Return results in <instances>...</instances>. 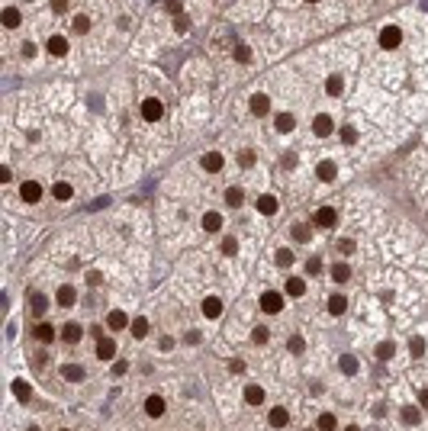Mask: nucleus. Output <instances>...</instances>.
<instances>
[{
    "label": "nucleus",
    "instance_id": "nucleus-1",
    "mask_svg": "<svg viewBox=\"0 0 428 431\" xmlns=\"http://www.w3.org/2000/svg\"><path fill=\"white\" fill-rule=\"evenodd\" d=\"M261 309L267 315H277L283 309V293H274V290H267V293H261Z\"/></svg>",
    "mask_w": 428,
    "mask_h": 431
},
{
    "label": "nucleus",
    "instance_id": "nucleus-2",
    "mask_svg": "<svg viewBox=\"0 0 428 431\" xmlns=\"http://www.w3.org/2000/svg\"><path fill=\"white\" fill-rule=\"evenodd\" d=\"M399 42H403V32H399L396 26H383L380 29V45L383 49H396Z\"/></svg>",
    "mask_w": 428,
    "mask_h": 431
},
{
    "label": "nucleus",
    "instance_id": "nucleus-3",
    "mask_svg": "<svg viewBox=\"0 0 428 431\" xmlns=\"http://www.w3.org/2000/svg\"><path fill=\"white\" fill-rule=\"evenodd\" d=\"M142 116H145L148 122L161 119V116H164V107H161V100H155V97H148V100L142 103Z\"/></svg>",
    "mask_w": 428,
    "mask_h": 431
},
{
    "label": "nucleus",
    "instance_id": "nucleus-4",
    "mask_svg": "<svg viewBox=\"0 0 428 431\" xmlns=\"http://www.w3.org/2000/svg\"><path fill=\"white\" fill-rule=\"evenodd\" d=\"M312 129H316V135H319V138H325V135H331V132H335V122H331L328 113H319L316 122H312Z\"/></svg>",
    "mask_w": 428,
    "mask_h": 431
},
{
    "label": "nucleus",
    "instance_id": "nucleus-5",
    "mask_svg": "<svg viewBox=\"0 0 428 431\" xmlns=\"http://www.w3.org/2000/svg\"><path fill=\"white\" fill-rule=\"evenodd\" d=\"M20 197L26 200V203H39V197H42V187L36 180H26L23 187H20Z\"/></svg>",
    "mask_w": 428,
    "mask_h": 431
},
{
    "label": "nucleus",
    "instance_id": "nucleus-6",
    "mask_svg": "<svg viewBox=\"0 0 428 431\" xmlns=\"http://www.w3.org/2000/svg\"><path fill=\"white\" fill-rule=\"evenodd\" d=\"M97 357L100 360H113L116 357V341L113 338H97Z\"/></svg>",
    "mask_w": 428,
    "mask_h": 431
},
{
    "label": "nucleus",
    "instance_id": "nucleus-7",
    "mask_svg": "<svg viewBox=\"0 0 428 431\" xmlns=\"http://www.w3.org/2000/svg\"><path fill=\"white\" fill-rule=\"evenodd\" d=\"M203 315H206V319H219V315H222V300H219V296H206V300H203Z\"/></svg>",
    "mask_w": 428,
    "mask_h": 431
},
{
    "label": "nucleus",
    "instance_id": "nucleus-8",
    "mask_svg": "<svg viewBox=\"0 0 428 431\" xmlns=\"http://www.w3.org/2000/svg\"><path fill=\"white\" fill-rule=\"evenodd\" d=\"M335 222H338V213H335L331 206H322L319 213H316V225H322V228H331Z\"/></svg>",
    "mask_w": 428,
    "mask_h": 431
},
{
    "label": "nucleus",
    "instance_id": "nucleus-9",
    "mask_svg": "<svg viewBox=\"0 0 428 431\" xmlns=\"http://www.w3.org/2000/svg\"><path fill=\"white\" fill-rule=\"evenodd\" d=\"M61 376H65L68 383H81L87 373H84V367H81V364H65V367H61Z\"/></svg>",
    "mask_w": 428,
    "mask_h": 431
},
{
    "label": "nucleus",
    "instance_id": "nucleus-10",
    "mask_svg": "<svg viewBox=\"0 0 428 431\" xmlns=\"http://www.w3.org/2000/svg\"><path fill=\"white\" fill-rule=\"evenodd\" d=\"M267 421H270V428H287V425H290V415H287L283 406H277V409H270Z\"/></svg>",
    "mask_w": 428,
    "mask_h": 431
},
{
    "label": "nucleus",
    "instance_id": "nucleus-11",
    "mask_svg": "<svg viewBox=\"0 0 428 431\" xmlns=\"http://www.w3.org/2000/svg\"><path fill=\"white\" fill-rule=\"evenodd\" d=\"M81 335H84V328L77 322H68L65 328H61V338L68 341V345H77V341H81Z\"/></svg>",
    "mask_w": 428,
    "mask_h": 431
},
{
    "label": "nucleus",
    "instance_id": "nucleus-12",
    "mask_svg": "<svg viewBox=\"0 0 428 431\" xmlns=\"http://www.w3.org/2000/svg\"><path fill=\"white\" fill-rule=\"evenodd\" d=\"M32 335H36V341H42V345H52V341H55V328H52L49 322H39Z\"/></svg>",
    "mask_w": 428,
    "mask_h": 431
},
{
    "label": "nucleus",
    "instance_id": "nucleus-13",
    "mask_svg": "<svg viewBox=\"0 0 428 431\" xmlns=\"http://www.w3.org/2000/svg\"><path fill=\"white\" fill-rule=\"evenodd\" d=\"M258 213H261V216H274V213H277V197H270V193L258 197Z\"/></svg>",
    "mask_w": 428,
    "mask_h": 431
},
{
    "label": "nucleus",
    "instance_id": "nucleus-14",
    "mask_svg": "<svg viewBox=\"0 0 428 431\" xmlns=\"http://www.w3.org/2000/svg\"><path fill=\"white\" fill-rule=\"evenodd\" d=\"M145 412H148L152 418L164 415V399H161V396H148V399H145Z\"/></svg>",
    "mask_w": 428,
    "mask_h": 431
},
{
    "label": "nucleus",
    "instance_id": "nucleus-15",
    "mask_svg": "<svg viewBox=\"0 0 428 431\" xmlns=\"http://www.w3.org/2000/svg\"><path fill=\"white\" fill-rule=\"evenodd\" d=\"M267 110H270L267 93H255V97H251V113H255V116H264Z\"/></svg>",
    "mask_w": 428,
    "mask_h": 431
},
{
    "label": "nucleus",
    "instance_id": "nucleus-16",
    "mask_svg": "<svg viewBox=\"0 0 428 431\" xmlns=\"http://www.w3.org/2000/svg\"><path fill=\"white\" fill-rule=\"evenodd\" d=\"M245 402H248V406H261V402H264V390H261V386H245Z\"/></svg>",
    "mask_w": 428,
    "mask_h": 431
},
{
    "label": "nucleus",
    "instance_id": "nucleus-17",
    "mask_svg": "<svg viewBox=\"0 0 428 431\" xmlns=\"http://www.w3.org/2000/svg\"><path fill=\"white\" fill-rule=\"evenodd\" d=\"M303 293H306V283H303V277H290V280H287V296H293V300H300Z\"/></svg>",
    "mask_w": 428,
    "mask_h": 431
},
{
    "label": "nucleus",
    "instance_id": "nucleus-18",
    "mask_svg": "<svg viewBox=\"0 0 428 431\" xmlns=\"http://www.w3.org/2000/svg\"><path fill=\"white\" fill-rule=\"evenodd\" d=\"M345 309H348V300H345L342 293H331V296H328V312H331V315H342Z\"/></svg>",
    "mask_w": 428,
    "mask_h": 431
},
{
    "label": "nucleus",
    "instance_id": "nucleus-19",
    "mask_svg": "<svg viewBox=\"0 0 428 431\" xmlns=\"http://www.w3.org/2000/svg\"><path fill=\"white\" fill-rule=\"evenodd\" d=\"M45 49H49V55H58V58H61V55H68V42L61 39V36H52Z\"/></svg>",
    "mask_w": 428,
    "mask_h": 431
},
{
    "label": "nucleus",
    "instance_id": "nucleus-20",
    "mask_svg": "<svg viewBox=\"0 0 428 431\" xmlns=\"http://www.w3.org/2000/svg\"><path fill=\"white\" fill-rule=\"evenodd\" d=\"M74 300H77L74 286H61V290H58V306H65V309H71V306H74Z\"/></svg>",
    "mask_w": 428,
    "mask_h": 431
},
{
    "label": "nucleus",
    "instance_id": "nucleus-21",
    "mask_svg": "<svg viewBox=\"0 0 428 431\" xmlns=\"http://www.w3.org/2000/svg\"><path fill=\"white\" fill-rule=\"evenodd\" d=\"M203 168L209 171V174H216L222 168V155L219 152H209V155H203Z\"/></svg>",
    "mask_w": 428,
    "mask_h": 431
},
{
    "label": "nucleus",
    "instance_id": "nucleus-22",
    "mask_svg": "<svg viewBox=\"0 0 428 431\" xmlns=\"http://www.w3.org/2000/svg\"><path fill=\"white\" fill-rule=\"evenodd\" d=\"M107 322H110V328H116V331H119V328H126V325H129V315H126V312H119V309H113V312L107 315Z\"/></svg>",
    "mask_w": 428,
    "mask_h": 431
},
{
    "label": "nucleus",
    "instance_id": "nucleus-23",
    "mask_svg": "<svg viewBox=\"0 0 428 431\" xmlns=\"http://www.w3.org/2000/svg\"><path fill=\"white\" fill-rule=\"evenodd\" d=\"M316 174H319V180H325V183H328V180H335V174H338V171H335V164H331V161H319Z\"/></svg>",
    "mask_w": 428,
    "mask_h": 431
},
{
    "label": "nucleus",
    "instance_id": "nucleus-24",
    "mask_svg": "<svg viewBox=\"0 0 428 431\" xmlns=\"http://www.w3.org/2000/svg\"><path fill=\"white\" fill-rule=\"evenodd\" d=\"M20 20H23V16H20V10H16V7H7V10H4V26H7V29H16V26H20Z\"/></svg>",
    "mask_w": 428,
    "mask_h": 431
},
{
    "label": "nucleus",
    "instance_id": "nucleus-25",
    "mask_svg": "<svg viewBox=\"0 0 428 431\" xmlns=\"http://www.w3.org/2000/svg\"><path fill=\"white\" fill-rule=\"evenodd\" d=\"M203 228H206V232H219V228H222V216L219 213H206L203 216Z\"/></svg>",
    "mask_w": 428,
    "mask_h": 431
},
{
    "label": "nucleus",
    "instance_id": "nucleus-26",
    "mask_svg": "<svg viewBox=\"0 0 428 431\" xmlns=\"http://www.w3.org/2000/svg\"><path fill=\"white\" fill-rule=\"evenodd\" d=\"M331 280H335V283H348V280H351L348 264H335V267H331Z\"/></svg>",
    "mask_w": 428,
    "mask_h": 431
},
{
    "label": "nucleus",
    "instance_id": "nucleus-27",
    "mask_svg": "<svg viewBox=\"0 0 428 431\" xmlns=\"http://www.w3.org/2000/svg\"><path fill=\"white\" fill-rule=\"evenodd\" d=\"M13 393H16V399H20V402H26L32 396V386L26 383V380H13Z\"/></svg>",
    "mask_w": 428,
    "mask_h": 431
},
{
    "label": "nucleus",
    "instance_id": "nucleus-28",
    "mask_svg": "<svg viewBox=\"0 0 428 431\" xmlns=\"http://www.w3.org/2000/svg\"><path fill=\"white\" fill-rule=\"evenodd\" d=\"M342 90H345V84H342V77H338V74H331V77H328V81H325V93H328V97H338V93H342Z\"/></svg>",
    "mask_w": 428,
    "mask_h": 431
},
{
    "label": "nucleus",
    "instance_id": "nucleus-29",
    "mask_svg": "<svg viewBox=\"0 0 428 431\" xmlns=\"http://www.w3.org/2000/svg\"><path fill=\"white\" fill-rule=\"evenodd\" d=\"M274 126H277V132H290V129L296 126V119L290 116V113H280V116L274 119Z\"/></svg>",
    "mask_w": 428,
    "mask_h": 431
},
{
    "label": "nucleus",
    "instance_id": "nucleus-30",
    "mask_svg": "<svg viewBox=\"0 0 428 431\" xmlns=\"http://www.w3.org/2000/svg\"><path fill=\"white\" fill-rule=\"evenodd\" d=\"M338 367H342V373H348V376H354V373H357V357H351V354H345L342 360H338Z\"/></svg>",
    "mask_w": 428,
    "mask_h": 431
},
{
    "label": "nucleus",
    "instance_id": "nucleus-31",
    "mask_svg": "<svg viewBox=\"0 0 428 431\" xmlns=\"http://www.w3.org/2000/svg\"><path fill=\"white\" fill-rule=\"evenodd\" d=\"M225 203H229V206H242L245 203V193L239 187H229V190H225Z\"/></svg>",
    "mask_w": 428,
    "mask_h": 431
},
{
    "label": "nucleus",
    "instance_id": "nucleus-32",
    "mask_svg": "<svg viewBox=\"0 0 428 431\" xmlns=\"http://www.w3.org/2000/svg\"><path fill=\"white\" fill-rule=\"evenodd\" d=\"M148 328H152V325H148V319H132V338H145Z\"/></svg>",
    "mask_w": 428,
    "mask_h": 431
},
{
    "label": "nucleus",
    "instance_id": "nucleus-33",
    "mask_svg": "<svg viewBox=\"0 0 428 431\" xmlns=\"http://www.w3.org/2000/svg\"><path fill=\"white\" fill-rule=\"evenodd\" d=\"M399 415H403V421H406V425H418V418H422L415 406H403V412H399Z\"/></svg>",
    "mask_w": 428,
    "mask_h": 431
},
{
    "label": "nucleus",
    "instance_id": "nucleus-34",
    "mask_svg": "<svg viewBox=\"0 0 428 431\" xmlns=\"http://www.w3.org/2000/svg\"><path fill=\"white\" fill-rule=\"evenodd\" d=\"M52 193H55V200H71V193H74V190H71V183L61 180V183H55V187H52Z\"/></svg>",
    "mask_w": 428,
    "mask_h": 431
},
{
    "label": "nucleus",
    "instance_id": "nucleus-35",
    "mask_svg": "<svg viewBox=\"0 0 428 431\" xmlns=\"http://www.w3.org/2000/svg\"><path fill=\"white\" fill-rule=\"evenodd\" d=\"M290 235H293L296 242H309V225H306V222H296V225L290 228Z\"/></svg>",
    "mask_w": 428,
    "mask_h": 431
},
{
    "label": "nucleus",
    "instance_id": "nucleus-36",
    "mask_svg": "<svg viewBox=\"0 0 428 431\" xmlns=\"http://www.w3.org/2000/svg\"><path fill=\"white\" fill-rule=\"evenodd\" d=\"M393 354H396V345H393V341H383V345H377V357H380V360H390Z\"/></svg>",
    "mask_w": 428,
    "mask_h": 431
},
{
    "label": "nucleus",
    "instance_id": "nucleus-37",
    "mask_svg": "<svg viewBox=\"0 0 428 431\" xmlns=\"http://www.w3.org/2000/svg\"><path fill=\"white\" fill-rule=\"evenodd\" d=\"M335 425H338L335 415H331V412H325V415H319V425H316V428H319V431H335Z\"/></svg>",
    "mask_w": 428,
    "mask_h": 431
},
{
    "label": "nucleus",
    "instance_id": "nucleus-38",
    "mask_svg": "<svg viewBox=\"0 0 428 431\" xmlns=\"http://www.w3.org/2000/svg\"><path fill=\"white\" fill-rule=\"evenodd\" d=\"M45 309H49V300H45L42 293H32V312H36V315H42Z\"/></svg>",
    "mask_w": 428,
    "mask_h": 431
},
{
    "label": "nucleus",
    "instance_id": "nucleus-39",
    "mask_svg": "<svg viewBox=\"0 0 428 431\" xmlns=\"http://www.w3.org/2000/svg\"><path fill=\"white\" fill-rule=\"evenodd\" d=\"M71 29L77 32V36H84L87 29H90V20H87V16H74V23H71Z\"/></svg>",
    "mask_w": 428,
    "mask_h": 431
},
{
    "label": "nucleus",
    "instance_id": "nucleus-40",
    "mask_svg": "<svg viewBox=\"0 0 428 431\" xmlns=\"http://www.w3.org/2000/svg\"><path fill=\"white\" fill-rule=\"evenodd\" d=\"M267 338H270V331L264 328V325H258V328H255V331H251V341H255V345H264V341H267Z\"/></svg>",
    "mask_w": 428,
    "mask_h": 431
},
{
    "label": "nucleus",
    "instance_id": "nucleus-41",
    "mask_svg": "<svg viewBox=\"0 0 428 431\" xmlns=\"http://www.w3.org/2000/svg\"><path fill=\"white\" fill-rule=\"evenodd\" d=\"M342 142H345V145H354V142H357V129H354V126H345V129H342Z\"/></svg>",
    "mask_w": 428,
    "mask_h": 431
},
{
    "label": "nucleus",
    "instance_id": "nucleus-42",
    "mask_svg": "<svg viewBox=\"0 0 428 431\" xmlns=\"http://www.w3.org/2000/svg\"><path fill=\"white\" fill-rule=\"evenodd\" d=\"M409 351H412V357H422L425 354V341L422 338H412V341H409Z\"/></svg>",
    "mask_w": 428,
    "mask_h": 431
},
{
    "label": "nucleus",
    "instance_id": "nucleus-43",
    "mask_svg": "<svg viewBox=\"0 0 428 431\" xmlns=\"http://www.w3.org/2000/svg\"><path fill=\"white\" fill-rule=\"evenodd\" d=\"M277 264H280V267H290V264H293V251L280 248V251H277Z\"/></svg>",
    "mask_w": 428,
    "mask_h": 431
},
{
    "label": "nucleus",
    "instance_id": "nucleus-44",
    "mask_svg": "<svg viewBox=\"0 0 428 431\" xmlns=\"http://www.w3.org/2000/svg\"><path fill=\"white\" fill-rule=\"evenodd\" d=\"M287 348H290L293 354H303V351H306V341H303L300 335H293V338H290V345H287Z\"/></svg>",
    "mask_w": 428,
    "mask_h": 431
},
{
    "label": "nucleus",
    "instance_id": "nucleus-45",
    "mask_svg": "<svg viewBox=\"0 0 428 431\" xmlns=\"http://www.w3.org/2000/svg\"><path fill=\"white\" fill-rule=\"evenodd\" d=\"M235 251H239V242H235V238H225V242H222V254H235Z\"/></svg>",
    "mask_w": 428,
    "mask_h": 431
},
{
    "label": "nucleus",
    "instance_id": "nucleus-46",
    "mask_svg": "<svg viewBox=\"0 0 428 431\" xmlns=\"http://www.w3.org/2000/svg\"><path fill=\"white\" fill-rule=\"evenodd\" d=\"M239 161H242V168H251V164H255V152H242Z\"/></svg>",
    "mask_w": 428,
    "mask_h": 431
},
{
    "label": "nucleus",
    "instance_id": "nucleus-47",
    "mask_svg": "<svg viewBox=\"0 0 428 431\" xmlns=\"http://www.w3.org/2000/svg\"><path fill=\"white\" fill-rule=\"evenodd\" d=\"M174 29H177V32H187V29H190V20H187V16H177V20H174Z\"/></svg>",
    "mask_w": 428,
    "mask_h": 431
},
{
    "label": "nucleus",
    "instance_id": "nucleus-48",
    "mask_svg": "<svg viewBox=\"0 0 428 431\" xmlns=\"http://www.w3.org/2000/svg\"><path fill=\"white\" fill-rule=\"evenodd\" d=\"M229 370H232V373H245V360H242V357H235L232 364H229Z\"/></svg>",
    "mask_w": 428,
    "mask_h": 431
},
{
    "label": "nucleus",
    "instance_id": "nucleus-49",
    "mask_svg": "<svg viewBox=\"0 0 428 431\" xmlns=\"http://www.w3.org/2000/svg\"><path fill=\"white\" fill-rule=\"evenodd\" d=\"M235 58H239V61H248V58H251L248 45H239V49H235Z\"/></svg>",
    "mask_w": 428,
    "mask_h": 431
},
{
    "label": "nucleus",
    "instance_id": "nucleus-50",
    "mask_svg": "<svg viewBox=\"0 0 428 431\" xmlns=\"http://www.w3.org/2000/svg\"><path fill=\"white\" fill-rule=\"evenodd\" d=\"M306 270H309V274H319V270H322V261H319V258H312L309 264H306Z\"/></svg>",
    "mask_w": 428,
    "mask_h": 431
},
{
    "label": "nucleus",
    "instance_id": "nucleus-51",
    "mask_svg": "<svg viewBox=\"0 0 428 431\" xmlns=\"http://www.w3.org/2000/svg\"><path fill=\"white\" fill-rule=\"evenodd\" d=\"M100 280H103V274H100V270H90V274H87V283H90V286H97Z\"/></svg>",
    "mask_w": 428,
    "mask_h": 431
},
{
    "label": "nucleus",
    "instance_id": "nucleus-52",
    "mask_svg": "<svg viewBox=\"0 0 428 431\" xmlns=\"http://www.w3.org/2000/svg\"><path fill=\"white\" fill-rule=\"evenodd\" d=\"M52 10H55V13H65V10H68V0H52Z\"/></svg>",
    "mask_w": 428,
    "mask_h": 431
},
{
    "label": "nucleus",
    "instance_id": "nucleus-53",
    "mask_svg": "<svg viewBox=\"0 0 428 431\" xmlns=\"http://www.w3.org/2000/svg\"><path fill=\"white\" fill-rule=\"evenodd\" d=\"M126 370H129V364H126V360H116V367H113V373H116V376H122Z\"/></svg>",
    "mask_w": 428,
    "mask_h": 431
},
{
    "label": "nucleus",
    "instance_id": "nucleus-54",
    "mask_svg": "<svg viewBox=\"0 0 428 431\" xmlns=\"http://www.w3.org/2000/svg\"><path fill=\"white\" fill-rule=\"evenodd\" d=\"M23 55L32 58V55H36V45H32V42H23Z\"/></svg>",
    "mask_w": 428,
    "mask_h": 431
},
{
    "label": "nucleus",
    "instance_id": "nucleus-55",
    "mask_svg": "<svg viewBox=\"0 0 428 431\" xmlns=\"http://www.w3.org/2000/svg\"><path fill=\"white\" fill-rule=\"evenodd\" d=\"M342 251L351 254V251H354V242H351V238H342Z\"/></svg>",
    "mask_w": 428,
    "mask_h": 431
},
{
    "label": "nucleus",
    "instance_id": "nucleus-56",
    "mask_svg": "<svg viewBox=\"0 0 428 431\" xmlns=\"http://www.w3.org/2000/svg\"><path fill=\"white\" fill-rule=\"evenodd\" d=\"M168 10L171 13H180V0H168Z\"/></svg>",
    "mask_w": 428,
    "mask_h": 431
},
{
    "label": "nucleus",
    "instance_id": "nucleus-57",
    "mask_svg": "<svg viewBox=\"0 0 428 431\" xmlns=\"http://www.w3.org/2000/svg\"><path fill=\"white\" fill-rule=\"evenodd\" d=\"M158 348H161V351H171V348H174V341H171V338H161V345H158Z\"/></svg>",
    "mask_w": 428,
    "mask_h": 431
},
{
    "label": "nucleus",
    "instance_id": "nucleus-58",
    "mask_svg": "<svg viewBox=\"0 0 428 431\" xmlns=\"http://www.w3.org/2000/svg\"><path fill=\"white\" fill-rule=\"evenodd\" d=\"M418 402H422V409H428V390L418 393Z\"/></svg>",
    "mask_w": 428,
    "mask_h": 431
},
{
    "label": "nucleus",
    "instance_id": "nucleus-59",
    "mask_svg": "<svg viewBox=\"0 0 428 431\" xmlns=\"http://www.w3.org/2000/svg\"><path fill=\"white\" fill-rule=\"evenodd\" d=\"M345 431H361V428H357V425H348V428H345Z\"/></svg>",
    "mask_w": 428,
    "mask_h": 431
},
{
    "label": "nucleus",
    "instance_id": "nucleus-60",
    "mask_svg": "<svg viewBox=\"0 0 428 431\" xmlns=\"http://www.w3.org/2000/svg\"><path fill=\"white\" fill-rule=\"evenodd\" d=\"M312 4H316V0H312Z\"/></svg>",
    "mask_w": 428,
    "mask_h": 431
},
{
    "label": "nucleus",
    "instance_id": "nucleus-61",
    "mask_svg": "<svg viewBox=\"0 0 428 431\" xmlns=\"http://www.w3.org/2000/svg\"><path fill=\"white\" fill-rule=\"evenodd\" d=\"M61 431H65V428H61Z\"/></svg>",
    "mask_w": 428,
    "mask_h": 431
}]
</instances>
